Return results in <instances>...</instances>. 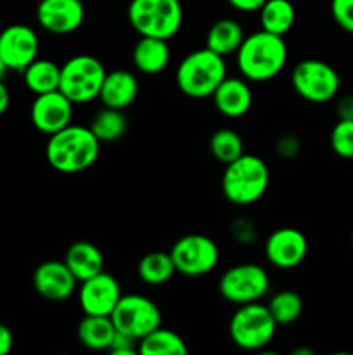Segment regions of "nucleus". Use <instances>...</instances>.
<instances>
[{"label": "nucleus", "mask_w": 353, "mask_h": 355, "mask_svg": "<svg viewBox=\"0 0 353 355\" xmlns=\"http://www.w3.org/2000/svg\"><path fill=\"white\" fill-rule=\"evenodd\" d=\"M235 62L242 78L248 82H269L275 78L287 62V45L284 37L265 30L246 35L235 52Z\"/></svg>", "instance_id": "nucleus-1"}, {"label": "nucleus", "mask_w": 353, "mask_h": 355, "mask_svg": "<svg viewBox=\"0 0 353 355\" xmlns=\"http://www.w3.org/2000/svg\"><path fill=\"white\" fill-rule=\"evenodd\" d=\"M100 155V141L89 125H73L48 135L45 158L61 173H78L90 168Z\"/></svg>", "instance_id": "nucleus-2"}, {"label": "nucleus", "mask_w": 353, "mask_h": 355, "mask_svg": "<svg viewBox=\"0 0 353 355\" xmlns=\"http://www.w3.org/2000/svg\"><path fill=\"white\" fill-rule=\"evenodd\" d=\"M270 184V170L265 159L242 153L227 163L221 175V193L237 207H249L263 198Z\"/></svg>", "instance_id": "nucleus-3"}, {"label": "nucleus", "mask_w": 353, "mask_h": 355, "mask_svg": "<svg viewBox=\"0 0 353 355\" xmlns=\"http://www.w3.org/2000/svg\"><path fill=\"white\" fill-rule=\"evenodd\" d=\"M227 76L224 55L208 47L190 52L180 61L175 82L180 92L190 99H206Z\"/></svg>", "instance_id": "nucleus-4"}, {"label": "nucleus", "mask_w": 353, "mask_h": 355, "mask_svg": "<svg viewBox=\"0 0 353 355\" xmlns=\"http://www.w3.org/2000/svg\"><path fill=\"white\" fill-rule=\"evenodd\" d=\"M128 23L141 37L170 40L180 31L183 9L180 0H132L128 3Z\"/></svg>", "instance_id": "nucleus-5"}, {"label": "nucleus", "mask_w": 353, "mask_h": 355, "mask_svg": "<svg viewBox=\"0 0 353 355\" xmlns=\"http://www.w3.org/2000/svg\"><path fill=\"white\" fill-rule=\"evenodd\" d=\"M277 333V322L269 307L260 302L237 305L228 322L232 343L241 350L255 352L270 345Z\"/></svg>", "instance_id": "nucleus-6"}, {"label": "nucleus", "mask_w": 353, "mask_h": 355, "mask_svg": "<svg viewBox=\"0 0 353 355\" xmlns=\"http://www.w3.org/2000/svg\"><path fill=\"white\" fill-rule=\"evenodd\" d=\"M106 73L102 62L93 55H73L61 66L59 90L73 104H87L99 97Z\"/></svg>", "instance_id": "nucleus-7"}, {"label": "nucleus", "mask_w": 353, "mask_h": 355, "mask_svg": "<svg viewBox=\"0 0 353 355\" xmlns=\"http://www.w3.org/2000/svg\"><path fill=\"white\" fill-rule=\"evenodd\" d=\"M291 85L301 99L324 104L338 96L341 78L329 62L320 59H303L291 71Z\"/></svg>", "instance_id": "nucleus-8"}, {"label": "nucleus", "mask_w": 353, "mask_h": 355, "mask_svg": "<svg viewBox=\"0 0 353 355\" xmlns=\"http://www.w3.org/2000/svg\"><path fill=\"white\" fill-rule=\"evenodd\" d=\"M269 272L258 263H237L228 267L218 281L221 298L234 305L260 302L269 293Z\"/></svg>", "instance_id": "nucleus-9"}, {"label": "nucleus", "mask_w": 353, "mask_h": 355, "mask_svg": "<svg viewBox=\"0 0 353 355\" xmlns=\"http://www.w3.org/2000/svg\"><path fill=\"white\" fill-rule=\"evenodd\" d=\"M109 318L116 331L135 340L144 338L152 329L159 328L163 319L158 305L151 298L137 293L121 295Z\"/></svg>", "instance_id": "nucleus-10"}, {"label": "nucleus", "mask_w": 353, "mask_h": 355, "mask_svg": "<svg viewBox=\"0 0 353 355\" xmlns=\"http://www.w3.org/2000/svg\"><path fill=\"white\" fill-rule=\"evenodd\" d=\"M176 272L185 277L210 274L220 260V248L204 234H187L173 243L170 250Z\"/></svg>", "instance_id": "nucleus-11"}, {"label": "nucleus", "mask_w": 353, "mask_h": 355, "mask_svg": "<svg viewBox=\"0 0 353 355\" xmlns=\"http://www.w3.org/2000/svg\"><path fill=\"white\" fill-rule=\"evenodd\" d=\"M40 40L33 28L26 24H10L0 31V58L7 69L23 71L38 58Z\"/></svg>", "instance_id": "nucleus-12"}, {"label": "nucleus", "mask_w": 353, "mask_h": 355, "mask_svg": "<svg viewBox=\"0 0 353 355\" xmlns=\"http://www.w3.org/2000/svg\"><path fill=\"white\" fill-rule=\"evenodd\" d=\"M121 295L116 277L102 270L90 279L82 281L78 291L80 309L87 315H111Z\"/></svg>", "instance_id": "nucleus-13"}, {"label": "nucleus", "mask_w": 353, "mask_h": 355, "mask_svg": "<svg viewBox=\"0 0 353 355\" xmlns=\"http://www.w3.org/2000/svg\"><path fill=\"white\" fill-rule=\"evenodd\" d=\"M30 120L33 127L42 134H55L71 123L73 103L61 90L38 94L31 103Z\"/></svg>", "instance_id": "nucleus-14"}, {"label": "nucleus", "mask_w": 353, "mask_h": 355, "mask_svg": "<svg viewBox=\"0 0 353 355\" xmlns=\"http://www.w3.org/2000/svg\"><path fill=\"white\" fill-rule=\"evenodd\" d=\"M308 253V239L300 229H275L265 241V259L277 269H294Z\"/></svg>", "instance_id": "nucleus-15"}, {"label": "nucleus", "mask_w": 353, "mask_h": 355, "mask_svg": "<svg viewBox=\"0 0 353 355\" xmlns=\"http://www.w3.org/2000/svg\"><path fill=\"white\" fill-rule=\"evenodd\" d=\"M37 21L48 33L69 35L85 21V6L82 0H40Z\"/></svg>", "instance_id": "nucleus-16"}, {"label": "nucleus", "mask_w": 353, "mask_h": 355, "mask_svg": "<svg viewBox=\"0 0 353 355\" xmlns=\"http://www.w3.org/2000/svg\"><path fill=\"white\" fill-rule=\"evenodd\" d=\"M76 277L64 260H47L33 272V288L42 298L48 302H64L76 291Z\"/></svg>", "instance_id": "nucleus-17"}, {"label": "nucleus", "mask_w": 353, "mask_h": 355, "mask_svg": "<svg viewBox=\"0 0 353 355\" xmlns=\"http://www.w3.org/2000/svg\"><path fill=\"white\" fill-rule=\"evenodd\" d=\"M211 99L218 113L227 118L244 116L253 106V92L249 82L239 76H225Z\"/></svg>", "instance_id": "nucleus-18"}, {"label": "nucleus", "mask_w": 353, "mask_h": 355, "mask_svg": "<svg viewBox=\"0 0 353 355\" xmlns=\"http://www.w3.org/2000/svg\"><path fill=\"white\" fill-rule=\"evenodd\" d=\"M138 96V80L128 69H113L104 76L102 87L97 99L102 106L125 111L135 103Z\"/></svg>", "instance_id": "nucleus-19"}, {"label": "nucleus", "mask_w": 353, "mask_h": 355, "mask_svg": "<svg viewBox=\"0 0 353 355\" xmlns=\"http://www.w3.org/2000/svg\"><path fill=\"white\" fill-rule=\"evenodd\" d=\"M168 40L154 37H141L132 51V62L144 75H158L170 64Z\"/></svg>", "instance_id": "nucleus-20"}, {"label": "nucleus", "mask_w": 353, "mask_h": 355, "mask_svg": "<svg viewBox=\"0 0 353 355\" xmlns=\"http://www.w3.org/2000/svg\"><path fill=\"white\" fill-rule=\"evenodd\" d=\"M64 263L78 283L104 270V255L93 243L75 241L66 250Z\"/></svg>", "instance_id": "nucleus-21"}, {"label": "nucleus", "mask_w": 353, "mask_h": 355, "mask_svg": "<svg viewBox=\"0 0 353 355\" xmlns=\"http://www.w3.org/2000/svg\"><path fill=\"white\" fill-rule=\"evenodd\" d=\"M80 343L89 350H109L111 342L116 335L109 315H83L76 328Z\"/></svg>", "instance_id": "nucleus-22"}, {"label": "nucleus", "mask_w": 353, "mask_h": 355, "mask_svg": "<svg viewBox=\"0 0 353 355\" xmlns=\"http://www.w3.org/2000/svg\"><path fill=\"white\" fill-rule=\"evenodd\" d=\"M244 30L241 24L232 17L215 21L206 35V47L220 55H230L237 52L244 40Z\"/></svg>", "instance_id": "nucleus-23"}, {"label": "nucleus", "mask_w": 353, "mask_h": 355, "mask_svg": "<svg viewBox=\"0 0 353 355\" xmlns=\"http://www.w3.org/2000/svg\"><path fill=\"white\" fill-rule=\"evenodd\" d=\"M24 85L35 96L47 94L52 90H59V80H61V66L51 59L37 58L31 64L23 69Z\"/></svg>", "instance_id": "nucleus-24"}, {"label": "nucleus", "mask_w": 353, "mask_h": 355, "mask_svg": "<svg viewBox=\"0 0 353 355\" xmlns=\"http://www.w3.org/2000/svg\"><path fill=\"white\" fill-rule=\"evenodd\" d=\"M262 30L273 35H287L296 21V9L291 0H265L258 10Z\"/></svg>", "instance_id": "nucleus-25"}, {"label": "nucleus", "mask_w": 353, "mask_h": 355, "mask_svg": "<svg viewBox=\"0 0 353 355\" xmlns=\"http://www.w3.org/2000/svg\"><path fill=\"white\" fill-rule=\"evenodd\" d=\"M137 352L141 355H185L189 347L179 333L159 326L138 340Z\"/></svg>", "instance_id": "nucleus-26"}, {"label": "nucleus", "mask_w": 353, "mask_h": 355, "mask_svg": "<svg viewBox=\"0 0 353 355\" xmlns=\"http://www.w3.org/2000/svg\"><path fill=\"white\" fill-rule=\"evenodd\" d=\"M176 269L170 252H151L141 259L137 266V274L142 283L149 286L165 284L175 276Z\"/></svg>", "instance_id": "nucleus-27"}, {"label": "nucleus", "mask_w": 353, "mask_h": 355, "mask_svg": "<svg viewBox=\"0 0 353 355\" xmlns=\"http://www.w3.org/2000/svg\"><path fill=\"white\" fill-rule=\"evenodd\" d=\"M127 127L128 121L123 111L106 106L97 111L89 123V128L100 142L118 141V139H121L125 135Z\"/></svg>", "instance_id": "nucleus-28"}, {"label": "nucleus", "mask_w": 353, "mask_h": 355, "mask_svg": "<svg viewBox=\"0 0 353 355\" xmlns=\"http://www.w3.org/2000/svg\"><path fill=\"white\" fill-rule=\"evenodd\" d=\"M277 326L293 324L303 314V298L293 290L277 291L266 304Z\"/></svg>", "instance_id": "nucleus-29"}, {"label": "nucleus", "mask_w": 353, "mask_h": 355, "mask_svg": "<svg viewBox=\"0 0 353 355\" xmlns=\"http://www.w3.org/2000/svg\"><path fill=\"white\" fill-rule=\"evenodd\" d=\"M210 151L217 162L227 165L244 153V142L232 128H218L210 139Z\"/></svg>", "instance_id": "nucleus-30"}, {"label": "nucleus", "mask_w": 353, "mask_h": 355, "mask_svg": "<svg viewBox=\"0 0 353 355\" xmlns=\"http://www.w3.org/2000/svg\"><path fill=\"white\" fill-rule=\"evenodd\" d=\"M331 149L339 158H353V120H338L329 135Z\"/></svg>", "instance_id": "nucleus-31"}, {"label": "nucleus", "mask_w": 353, "mask_h": 355, "mask_svg": "<svg viewBox=\"0 0 353 355\" xmlns=\"http://www.w3.org/2000/svg\"><path fill=\"white\" fill-rule=\"evenodd\" d=\"M331 14L341 30L353 33V0H331Z\"/></svg>", "instance_id": "nucleus-32"}, {"label": "nucleus", "mask_w": 353, "mask_h": 355, "mask_svg": "<svg viewBox=\"0 0 353 355\" xmlns=\"http://www.w3.org/2000/svg\"><path fill=\"white\" fill-rule=\"evenodd\" d=\"M138 350V340L125 335V333L116 331L113 342H111L109 352L116 355H132Z\"/></svg>", "instance_id": "nucleus-33"}, {"label": "nucleus", "mask_w": 353, "mask_h": 355, "mask_svg": "<svg viewBox=\"0 0 353 355\" xmlns=\"http://www.w3.org/2000/svg\"><path fill=\"white\" fill-rule=\"evenodd\" d=\"M275 151L280 158L284 159H291L298 155L300 151V141H298L296 135L293 134H286L277 141Z\"/></svg>", "instance_id": "nucleus-34"}, {"label": "nucleus", "mask_w": 353, "mask_h": 355, "mask_svg": "<svg viewBox=\"0 0 353 355\" xmlns=\"http://www.w3.org/2000/svg\"><path fill=\"white\" fill-rule=\"evenodd\" d=\"M230 229H232V234H234V238L237 239L239 243H246V245H249V243L255 241L256 229L249 220L239 218V220H235L234 224H232Z\"/></svg>", "instance_id": "nucleus-35"}, {"label": "nucleus", "mask_w": 353, "mask_h": 355, "mask_svg": "<svg viewBox=\"0 0 353 355\" xmlns=\"http://www.w3.org/2000/svg\"><path fill=\"white\" fill-rule=\"evenodd\" d=\"M336 114L339 120H353V96L346 94L341 96L336 103Z\"/></svg>", "instance_id": "nucleus-36"}, {"label": "nucleus", "mask_w": 353, "mask_h": 355, "mask_svg": "<svg viewBox=\"0 0 353 355\" xmlns=\"http://www.w3.org/2000/svg\"><path fill=\"white\" fill-rule=\"evenodd\" d=\"M227 2L239 12H258L265 0H227Z\"/></svg>", "instance_id": "nucleus-37"}, {"label": "nucleus", "mask_w": 353, "mask_h": 355, "mask_svg": "<svg viewBox=\"0 0 353 355\" xmlns=\"http://www.w3.org/2000/svg\"><path fill=\"white\" fill-rule=\"evenodd\" d=\"M14 347V335L10 328L0 322V355H7Z\"/></svg>", "instance_id": "nucleus-38"}, {"label": "nucleus", "mask_w": 353, "mask_h": 355, "mask_svg": "<svg viewBox=\"0 0 353 355\" xmlns=\"http://www.w3.org/2000/svg\"><path fill=\"white\" fill-rule=\"evenodd\" d=\"M10 106V92L6 83L0 80V114L6 113Z\"/></svg>", "instance_id": "nucleus-39"}, {"label": "nucleus", "mask_w": 353, "mask_h": 355, "mask_svg": "<svg viewBox=\"0 0 353 355\" xmlns=\"http://www.w3.org/2000/svg\"><path fill=\"white\" fill-rule=\"evenodd\" d=\"M6 71H7V68H6V64H3L2 58H0V80L3 78V75H6Z\"/></svg>", "instance_id": "nucleus-40"}, {"label": "nucleus", "mask_w": 353, "mask_h": 355, "mask_svg": "<svg viewBox=\"0 0 353 355\" xmlns=\"http://www.w3.org/2000/svg\"><path fill=\"white\" fill-rule=\"evenodd\" d=\"M352 243H353V236H352Z\"/></svg>", "instance_id": "nucleus-41"}]
</instances>
